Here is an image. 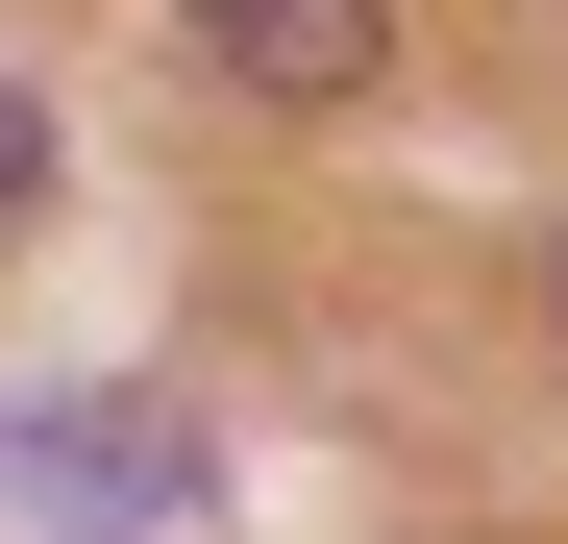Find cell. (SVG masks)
Masks as SVG:
<instances>
[{"instance_id":"6da1fadb","label":"cell","mask_w":568,"mask_h":544,"mask_svg":"<svg viewBox=\"0 0 568 544\" xmlns=\"http://www.w3.org/2000/svg\"><path fill=\"white\" fill-rule=\"evenodd\" d=\"M0 495H100V520H199V421H149V396H50V421H0Z\"/></svg>"},{"instance_id":"7a4b0ae2","label":"cell","mask_w":568,"mask_h":544,"mask_svg":"<svg viewBox=\"0 0 568 544\" xmlns=\"http://www.w3.org/2000/svg\"><path fill=\"white\" fill-rule=\"evenodd\" d=\"M199 50L247 100H371V74H396V0H199Z\"/></svg>"},{"instance_id":"3957f363","label":"cell","mask_w":568,"mask_h":544,"mask_svg":"<svg viewBox=\"0 0 568 544\" xmlns=\"http://www.w3.org/2000/svg\"><path fill=\"white\" fill-rule=\"evenodd\" d=\"M0 223H50V124L26 100H0Z\"/></svg>"}]
</instances>
